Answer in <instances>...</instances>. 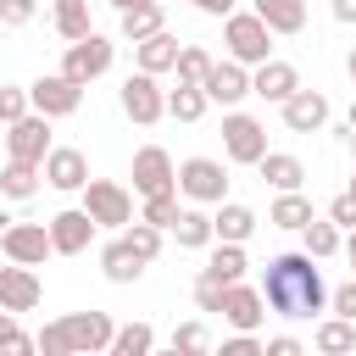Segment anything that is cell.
Instances as JSON below:
<instances>
[{
    "label": "cell",
    "mask_w": 356,
    "mask_h": 356,
    "mask_svg": "<svg viewBox=\"0 0 356 356\" xmlns=\"http://www.w3.org/2000/svg\"><path fill=\"white\" fill-rule=\"evenodd\" d=\"M134 195H178V167L161 145L134 150Z\"/></svg>",
    "instance_id": "10"
},
{
    "label": "cell",
    "mask_w": 356,
    "mask_h": 356,
    "mask_svg": "<svg viewBox=\"0 0 356 356\" xmlns=\"http://www.w3.org/2000/svg\"><path fill=\"white\" fill-rule=\"evenodd\" d=\"M345 256H350V278H356V228H350V239H345Z\"/></svg>",
    "instance_id": "49"
},
{
    "label": "cell",
    "mask_w": 356,
    "mask_h": 356,
    "mask_svg": "<svg viewBox=\"0 0 356 356\" xmlns=\"http://www.w3.org/2000/svg\"><path fill=\"white\" fill-rule=\"evenodd\" d=\"M222 44H228L234 61L261 67V61L273 56V28H267L256 11H228V17H222Z\"/></svg>",
    "instance_id": "3"
},
{
    "label": "cell",
    "mask_w": 356,
    "mask_h": 356,
    "mask_svg": "<svg viewBox=\"0 0 356 356\" xmlns=\"http://www.w3.org/2000/svg\"><path fill=\"white\" fill-rule=\"evenodd\" d=\"M211 228H217V239H234V245H245V239L256 234V211H250V206H239V200H217V217H211Z\"/></svg>",
    "instance_id": "24"
},
{
    "label": "cell",
    "mask_w": 356,
    "mask_h": 356,
    "mask_svg": "<svg viewBox=\"0 0 356 356\" xmlns=\"http://www.w3.org/2000/svg\"><path fill=\"white\" fill-rule=\"evenodd\" d=\"M39 178H44L39 161H17V156H11L6 172H0V195H6V200H28V195L39 189Z\"/></svg>",
    "instance_id": "29"
},
{
    "label": "cell",
    "mask_w": 356,
    "mask_h": 356,
    "mask_svg": "<svg viewBox=\"0 0 356 356\" xmlns=\"http://www.w3.org/2000/svg\"><path fill=\"white\" fill-rule=\"evenodd\" d=\"M312 217H317V211H312V200H306L300 189H278V200H273V211H267V222L284 228V234H300Z\"/></svg>",
    "instance_id": "22"
},
{
    "label": "cell",
    "mask_w": 356,
    "mask_h": 356,
    "mask_svg": "<svg viewBox=\"0 0 356 356\" xmlns=\"http://www.w3.org/2000/svg\"><path fill=\"white\" fill-rule=\"evenodd\" d=\"M122 239H128V245H134L145 261H156V256H161V228H150L145 217H134V222L122 228Z\"/></svg>",
    "instance_id": "37"
},
{
    "label": "cell",
    "mask_w": 356,
    "mask_h": 356,
    "mask_svg": "<svg viewBox=\"0 0 356 356\" xmlns=\"http://www.w3.org/2000/svg\"><path fill=\"white\" fill-rule=\"evenodd\" d=\"M267 356H300V339L295 334H273L267 339Z\"/></svg>",
    "instance_id": "46"
},
{
    "label": "cell",
    "mask_w": 356,
    "mask_h": 356,
    "mask_svg": "<svg viewBox=\"0 0 356 356\" xmlns=\"http://www.w3.org/2000/svg\"><path fill=\"white\" fill-rule=\"evenodd\" d=\"M256 172H261L273 189H300V178H306L300 156H289V150H267V156L256 161Z\"/></svg>",
    "instance_id": "28"
},
{
    "label": "cell",
    "mask_w": 356,
    "mask_h": 356,
    "mask_svg": "<svg viewBox=\"0 0 356 356\" xmlns=\"http://www.w3.org/2000/svg\"><path fill=\"white\" fill-rule=\"evenodd\" d=\"M28 111H33L28 89H22V83H0V122H17V117H28Z\"/></svg>",
    "instance_id": "40"
},
{
    "label": "cell",
    "mask_w": 356,
    "mask_h": 356,
    "mask_svg": "<svg viewBox=\"0 0 356 356\" xmlns=\"http://www.w3.org/2000/svg\"><path fill=\"white\" fill-rule=\"evenodd\" d=\"M178 50H184V44H178V39H172V33H167V28H161V33H150V39H139V44H134V56H139V67H145V72H156V78H161V72H172V67H178Z\"/></svg>",
    "instance_id": "21"
},
{
    "label": "cell",
    "mask_w": 356,
    "mask_h": 356,
    "mask_svg": "<svg viewBox=\"0 0 356 356\" xmlns=\"http://www.w3.org/2000/svg\"><path fill=\"white\" fill-rule=\"evenodd\" d=\"M278 111H284V128H289V134H317V128L328 122V95H323V89H295Z\"/></svg>",
    "instance_id": "17"
},
{
    "label": "cell",
    "mask_w": 356,
    "mask_h": 356,
    "mask_svg": "<svg viewBox=\"0 0 356 356\" xmlns=\"http://www.w3.org/2000/svg\"><path fill=\"white\" fill-rule=\"evenodd\" d=\"M350 134H356V100H350Z\"/></svg>",
    "instance_id": "52"
},
{
    "label": "cell",
    "mask_w": 356,
    "mask_h": 356,
    "mask_svg": "<svg viewBox=\"0 0 356 356\" xmlns=\"http://www.w3.org/2000/svg\"><path fill=\"white\" fill-rule=\"evenodd\" d=\"M206 95L217 100V106H239L245 95H250V67L245 61H211V72H206Z\"/></svg>",
    "instance_id": "19"
},
{
    "label": "cell",
    "mask_w": 356,
    "mask_h": 356,
    "mask_svg": "<svg viewBox=\"0 0 356 356\" xmlns=\"http://www.w3.org/2000/svg\"><path fill=\"white\" fill-rule=\"evenodd\" d=\"M100 273H106L111 284H134V278L145 273V256H139V250H134V245H128V239L117 234V239H111V245L100 250Z\"/></svg>",
    "instance_id": "20"
},
{
    "label": "cell",
    "mask_w": 356,
    "mask_h": 356,
    "mask_svg": "<svg viewBox=\"0 0 356 356\" xmlns=\"http://www.w3.org/2000/svg\"><path fill=\"white\" fill-rule=\"evenodd\" d=\"M44 184L61 189V195L83 189V184H89V161H83V150H72V145H50V156H44Z\"/></svg>",
    "instance_id": "18"
},
{
    "label": "cell",
    "mask_w": 356,
    "mask_h": 356,
    "mask_svg": "<svg viewBox=\"0 0 356 356\" xmlns=\"http://www.w3.org/2000/svg\"><path fill=\"white\" fill-rule=\"evenodd\" d=\"M122 111L139 122V128H150V122H161L167 117V89L156 83V72H128L122 78Z\"/></svg>",
    "instance_id": "7"
},
{
    "label": "cell",
    "mask_w": 356,
    "mask_h": 356,
    "mask_svg": "<svg viewBox=\"0 0 356 356\" xmlns=\"http://www.w3.org/2000/svg\"><path fill=\"white\" fill-rule=\"evenodd\" d=\"M111 334H117V323L106 312H67V317L44 323L39 350L44 356H95V350H111Z\"/></svg>",
    "instance_id": "2"
},
{
    "label": "cell",
    "mask_w": 356,
    "mask_h": 356,
    "mask_svg": "<svg viewBox=\"0 0 356 356\" xmlns=\"http://www.w3.org/2000/svg\"><path fill=\"white\" fill-rule=\"evenodd\" d=\"M156 350V328L150 323H128L111 334V356H150Z\"/></svg>",
    "instance_id": "34"
},
{
    "label": "cell",
    "mask_w": 356,
    "mask_h": 356,
    "mask_svg": "<svg viewBox=\"0 0 356 356\" xmlns=\"http://www.w3.org/2000/svg\"><path fill=\"white\" fill-rule=\"evenodd\" d=\"M39 300H44V284H39L33 267H22V261L0 267V306L6 312H33Z\"/></svg>",
    "instance_id": "15"
},
{
    "label": "cell",
    "mask_w": 356,
    "mask_h": 356,
    "mask_svg": "<svg viewBox=\"0 0 356 356\" xmlns=\"http://www.w3.org/2000/svg\"><path fill=\"white\" fill-rule=\"evenodd\" d=\"M222 356H267V345L245 328H234V339H222Z\"/></svg>",
    "instance_id": "43"
},
{
    "label": "cell",
    "mask_w": 356,
    "mask_h": 356,
    "mask_svg": "<svg viewBox=\"0 0 356 356\" xmlns=\"http://www.w3.org/2000/svg\"><path fill=\"white\" fill-rule=\"evenodd\" d=\"M328 306H334L339 317H356V278L339 284V289H328Z\"/></svg>",
    "instance_id": "45"
},
{
    "label": "cell",
    "mask_w": 356,
    "mask_h": 356,
    "mask_svg": "<svg viewBox=\"0 0 356 356\" xmlns=\"http://www.w3.org/2000/svg\"><path fill=\"white\" fill-rule=\"evenodd\" d=\"M345 67H350V83H356V50H350V61H345Z\"/></svg>",
    "instance_id": "51"
},
{
    "label": "cell",
    "mask_w": 356,
    "mask_h": 356,
    "mask_svg": "<svg viewBox=\"0 0 356 356\" xmlns=\"http://www.w3.org/2000/svg\"><path fill=\"white\" fill-rule=\"evenodd\" d=\"M350 145H356V134H350Z\"/></svg>",
    "instance_id": "54"
},
{
    "label": "cell",
    "mask_w": 356,
    "mask_h": 356,
    "mask_svg": "<svg viewBox=\"0 0 356 356\" xmlns=\"http://www.w3.org/2000/svg\"><path fill=\"white\" fill-rule=\"evenodd\" d=\"M206 345H211L206 323H178L172 328V350H206Z\"/></svg>",
    "instance_id": "41"
},
{
    "label": "cell",
    "mask_w": 356,
    "mask_h": 356,
    "mask_svg": "<svg viewBox=\"0 0 356 356\" xmlns=\"http://www.w3.org/2000/svg\"><path fill=\"white\" fill-rule=\"evenodd\" d=\"M222 289H228V284H222L211 267H200V278H195V306H200V312H222Z\"/></svg>",
    "instance_id": "38"
},
{
    "label": "cell",
    "mask_w": 356,
    "mask_h": 356,
    "mask_svg": "<svg viewBox=\"0 0 356 356\" xmlns=\"http://www.w3.org/2000/svg\"><path fill=\"white\" fill-rule=\"evenodd\" d=\"M50 22H56V33H61L67 44H72V39H83V33H89V0H56Z\"/></svg>",
    "instance_id": "31"
},
{
    "label": "cell",
    "mask_w": 356,
    "mask_h": 356,
    "mask_svg": "<svg viewBox=\"0 0 356 356\" xmlns=\"http://www.w3.org/2000/svg\"><path fill=\"white\" fill-rule=\"evenodd\" d=\"M39 17V0H0V22L6 28H28Z\"/></svg>",
    "instance_id": "42"
},
{
    "label": "cell",
    "mask_w": 356,
    "mask_h": 356,
    "mask_svg": "<svg viewBox=\"0 0 356 356\" xmlns=\"http://www.w3.org/2000/svg\"><path fill=\"white\" fill-rule=\"evenodd\" d=\"M334 22H345V28H356V0H334Z\"/></svg>",
    "instance_id": "47"
},
{
    "label": "cell",
    "mask_w": 356,
    "mask_h": 356,
    "mask_svg": "<svg viewBox=\"0 0 356 356\" xmlns=\"http://www.w3.org/2000/svg\"><path fill=\"white\" fill-rule=\"evenodd\" d=\"M172 234H178V245H184V250H206V245L217 239V228H211V211H200V200L178 211V222H172Z\"/></svg>",
    "instance_id": "25"
},
{
    "label": "cell",
    "mask_w": 356,
    "mask_h": 356,
    "mask_svg": "<svg viewBox=\"0 0 356 356\" xmlns=\"http://www.w3.org/2000/svg\"><path fill=\"white\" fill-rule=\"evenodd\" d=\"M172 72H178L184 83H206V72H211V50H206V44H184Z\"/></svg>",
    "instance_id": "35"
},
{
    "label": "cell",
    "mask_w": 356,
    "mask_h": 356,
    "mask_svg": "<svg viewBox=\"0 0 356 356\" xmlns=\"http://www.w3.org/2000/svg\"><path fill=\"white\" fill-rule=\"evenodd\" d=\"M106 6H117V11H134V6H150V0H106Z\"/></svg>",
    "instance_id": "50"
},
{
    "label": "cell",
    "mask_w": 356,
    "mask_h": 356,
    "mask_svg": "<svg viewBox=\"0 0 356 356\" xmlns=\"http://www.w3.org/2000/svg\"><path fill=\"white\" fill-rule=\"evenodd\" d=\"M312 345L323 350V356H350L356 350V317H323L317 323V334H312Z\"/></svg>",
    "instance_id": "23"
},
{
    "label": "cell",
    "mask_w": 356,
    "mask_h": 356,
    "mask_svg": "<svg viewBox=\"0 0 356 356\" xmlns=\"http://www.w3.org/2000/svg\"><path fill=\"white\" fill-rule=\"evenodd\" d=\"M300 89V72L289 67V61H278V56H267L261 67H250V95H261V100H273V106H284L289 95Z\"/></svg>",
    "instance_id": "16"
},
{
    "label": "cell",
    "mask_w": 356,
    "mask_h": 356,
    "mask_svg": "<svg viewBox=\"0 0 356 356\" xmlns=\"http://www.w3.org/2000/svg\"><path fill=\"white\" fill-rule=\"evenodd\" d=\"M95 228H100V222H95L83 206H67V211H56V217H50V245H56V256H78V250H89Z\"/></svg>",
    "instance_id": "14"
},
{
    "label": "cell",
    "mask_w": 356,
    "mask_h": 356,
    "mask_svg": "<svg viewBox=\"0 0 356 356\" xmlns=\"http://www.w3.org/2000/svg\"><path fill=\"white\" fill-rule=\"evenodd\" d=\"M111 56H117V44H111L106 33H95V28H89L83 39H72V44H67V56H61V72H67L72 83H83V89H89L100 72H111Z\"/></svg>",
    "instance_id": "4"
},
{
    "label": "cell",
    "mask_w": 356,
    "mask_h": 356,
    "mask_svg": "<svg viewBox=\"0 0 356 356\" xmlns=\"http://www.w3.org/2000/svg\"><path fill=\"white\" fill-rule=\"evenodd\" d=\"M206 267H211L222 284H234V278H245V267H250V261H245V245H234V239H217Z\"/></svg>",
    "instance_id": "33"
},
{
    "label": "cell",
    "mask_w": 356,
    "mask_h": 356,
    "mask_svg": "<svg viewBox=\"0 0 356 356\" xmlns=\"http://www.w3.org/2000/svg\"><path fill=\"white\" fill-rule=\"evenodd\" d=\"M350 195H356V178H350Z\"/></svg>",
    "instance_id": "53"
},
{
    "label": "cell",
    "mask_w": 356,
    "mask_h": 356,
    "mask_svg": "<svg viewBox=\"0 0 356 356\" xmlns=\"http://www.w3.org/2000/svg\"><path fill=\"white\" fill-rule=\"evenodd\" d=\"M256 17L273 28V33H300L306 28V0H256Z\"/></svg>",
    "instance_id": "26"
},
{
    "label": "cell",
    "mask_w": 356,
    "mask_h": 356,
    "mask_svg": "<svg viewBox=\"0 0 356 356\" xmlns=\"http://www.w3.org/2000/svg\"><path fill=\"white\" fill-rule=\"evenodd\" d=\"M178 211H184V206H178V195H145V211H139V217H145L150 228H161V234H172V222H178Z\"/></svg>",
    "instance_id": "36"
},
{
    "label": "cell",
    "mask_w": 356,
    "mask_h": 356,
    "mask_svg": "<svg viewBox=\"0 0 356 356\" xmlns=\"http://www.w3.org/2000/svg\"><path fill=\"white\" fill-rule=\"evenodd\" d=\"M206 106H211L206 83H184V78H178V89H167V117H178V122H200Z\"/></svg>",
    "instance_id": "27"
},
{
    "label": "cell",
    "mask_w": 356,
    "mask_h": 356,
    "mask_svg": "<svg viewBox=\"0 0 356 356\" xmlns=\"http://www.w3.org/2000/svg\"><path fill=\"white\" fill-rule=\"evenodd\" d=\"M6 150L17 161H39L44 167V156H50V117L44 111H28V117L6 122Z\"/></svg>",
    "instance_id": "12"
},
{
    "label": "cell",
    "mask_w": 356,
    "mask_h": 356,
    "mask_svg": "<svg viewBox=\"0 0 356 356\" xmlns=\"http://www.w3.org/2000/svg\"><path fill=\"white\" fill-rule=\"evenodd\" d=\"M261 300H267V312H278V317H289V323L323 312V306H328V284H323V273H317V256H312V250H284V256H273L267 273H261Z\"/></svg>",
    "instance_id": "1"
},
{
    "label": "cell",
    "mask_w": 356,
    "mask_h": 356,
    "mask_svg": "<svg viewBox=\"0 0 356 356\" xmlns=\"http://www.w3.org/2000/svg\"><path fill=\"white\" fill-rule=\"evenodd\" d=\"M0 250L11 261H22V267H44V256H56L50 222H11V228H0Z\"/></svg>",
    "instance_id": "11"
},
{
    "label": "cell",
    "mask_w": 356,
    "mask_h": 356,
    "mask_svg": "<svg viewBox=\"0 0 356 356\" xmlns=\"http://www.w3.org/2000/svg\"><path fill=\"white\" fill-rule=\"evenodd\" d=\"M0 350H22V356L39 350V339H28L22 323H17V312H6V306H0Z\"/></svg>",
    "instance_id": "39"
},
{
    "label": "cell",
    "mask_w": 356,
    "mask_h": 356,
    "mask_svg": "<svg viewBox=\"0 0 356 356\" xmlns=\"http://www.w3.org/2000/svg\"><path fill=\"white\" fill-rule=\"evenodd\" d=\"M161 28H167V11H161V0H150V6H134V11H122V39H128V44H139V39L161 33Z\"/></svg>",
    "instance_id": "30"
},
{
    "label": "cell",
    "mask_w": 356,
    "mask_h": 356,
    "mask_svg": "<svg viewBox=\"0 0 356 356\" xmlns=\"http://www.w3.org/2000/svg\"><path fill=\"white\" fill-rule=\"evenodd\" d=\"M328 217H334L339 228H356V195H350V189L334 195V200H328Z\"/></svg>",
    "instance_id": "44"
},
{
    "label": "cell",
    "mask_w": 356,
    "mask_h": 356,
    "mask_svg": "<svg viewBox=\"0 0 356 356\" xmlns=\"http://www.w3.org/2000/svg\"><path fill=\"white\" fill-rule=\"evenodd\" d=\"M28 100H33V111H44V117H72V111L83 106V83H72L67 72H39V78L28 83Z\"/></svg>",
    "instance_id": "9"
},
{
    "label": "cell",
    "mask_w": 356,
    "mask_h": 356,
    "mask_svg": "<svg viewBox=\"0 0 356 356\" xmlns=\"http://www.w3.org/2000/svg\"><path fill=\"white\" fill-rule=\"evenodd\" d=\"M178 195H184V200H200V206L228 200V167L211 161V156H189V161H178Z\"/></svg>",
    "instance_id": "5"
},
{
    "label": "cell",
    "mask_w": 356,
    "mask_h": 356,
    "mask_svg": "<svg viewBox=\"0 0 356 356\" xmlns=\"http://www.w3.org/2000/svg\"><path fill=\"white\" fill-rule=\"evenodd\" d=\"M300 239H306V250H312L317 261H328V256L339 250V222H334V217H312V222L300 228Z\"/></svg>",
    "instance_id": "32"
},
{
    "label": "cell",
    "mask_w": 356,
    "mask_h": 356,
    "mask_svg": "<svg viewBox=\"0 0 356 356\" xmlns=\"http://www.w3.org/2000/svg\"><path fill=\"white\" fill-rule=\"evenodd\" d=\"M83 211L100 222V228H128L134 222V195L111 178H89L83 184Z\"/></svg>",
    "instance_id": "6"
},
{
    "label": "cell",
    "mask_w": 356,
    "mask_h": 356,
    "mask_svg": "<svg viewBox=\"0 0 356 356\" xmlns=\"http://www.w3.org/2000/svg\"><path fill=\"white\" fill-rule=\"evenodd\" d=\"M222 150H228V161L256 167V161L267 156V128H261L250 111H228V117H222Z\"/></svg>",
    "instance_id": "8"
},
{
    "label": "cell",
    "mask_w": 356,
    "mask_h": 356,
    "mask_svg": "<svg viewBox=\"0 0 356 356\" xmlns=\"http://www.w3.org/2000/svg\"><path fill=\"white\" fill-rule=\"evenodd\" d=\"M228 328H245V334H256L261 328V317H267V300H261V284H245V278H234L228 289H222V312H217Z\"/></svg>",
    "instance_id": "13"
},
{
    "label": "cell",
    "mask_w": 356,
    "mask_h": 356,
    "mask_svg": "<svg viewBox=\"0 0 356 356\" xmlns=\"http://www.w3.org/2000/svg\"><path fill=\"white\" fill-rule=\"evenodd\" d=\"M195 6H200L206 17H228V11H234V0H195Z\"/></svg>",
    "instance_id": "48"
}]
</instances>
